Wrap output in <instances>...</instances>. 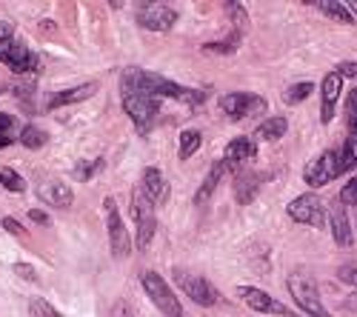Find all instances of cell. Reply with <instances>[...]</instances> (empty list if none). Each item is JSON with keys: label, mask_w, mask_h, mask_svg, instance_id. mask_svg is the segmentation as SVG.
Here are the masks:
<instances>
[{"label": "cell", "mask_w": 357, "mask_h": 317, "mask_svg": "<svg viewBox=\"0 0 357 317\" xmlns=\"http://www.w3.org/2000/svg\"><path fill=\"white\" fill-rule=\"evenodd\" d=\"M121 89H135V92H143L149 98H172V100H181L186 106H200L206 100V89H189V86H181L174 80H166L163 75H155V72H146V69H137V66H129L123 75H121Z\"/></svg>", "instance_id": "1"}, {"label": "cell", "mask_w": 357, "mask_h": 317, "mask_svg": "<svg viewBox=\"0 0 357 317\" xmlns=\"http://www.w3.org/2000/svg\"><path fill=\"white\" fill-rule=\"evenodd\" d=\"M312 89H314V86H312L309 80H303V83L289 86V89H286L280 98H283V103H286V106H297V103H303V100L312 95Z\"/></svg>", "instance_id": "25"}, {"label": "cell", "mask_w": 357, "mask_h": 317, "mask_svg": "<svg viewBox=\"0 0 357 317\" xmlns=\"http://www.w3.org/2000/svg\"><path fill=\"white\" fill-rule=\"evenodd\" d=\"M346 123H349V134H357V89H351L346 100Z\"/></svg>", "instance_id": "34"}, {"label": "cell", "mask_w": 357, "mask_h": 317, "mask_svg": "<svg viewBox=\"0 0 357 317\" xmlns=\"http://www.w3.org/2000/svg\"><path fill=\"white\" fill-rule=\"evenodd\" d=\"M286 283H289V292H291L294 303L303 309V314H309V317H332L329 311H326L323 300H320L317 283L306 272H291Z\"/></svg>", "instance_id": "4"}, {"label": "cell", "mask_w": 357, "mask_h": 317, "mask_svg": "<svg viewBox=\"0 0 357 317\" xmlns=\"http://www.w3.org/2000/svg\"><path fill=\"white\" fill-rule=\"evenodd\" d=\"M223 12L229 15V20L234 23V29H241V32H246V23H249V12L243 3H234V0H229V3H223Z\"/></svg>", "instance_id": "28"}, {"label": "cell", "mask_w": 357, "mask_h": 317, "mask_svg": "<svg viewBox=\"0 0 357 317\" xmlns=\"http://www.w3.org/2000/svg\"><path fill=\"white\" fill-rule=\"evenodd\" d=\"M6 40H15V26L0 20V43H6Z\"/></svg>", "instance_id": "39"}, {"label": "cell", "mask_w": 357, "mask_h": 317, "mask_svg": "<svg viewBox=\"0 0 357 317\" xmlns=\"http://www.w3.org/2000/svg\"><path fill=\"white\" fill-rule=\"evenodd\" d=\"M38 194H40L43 203H49V206H54V209H69V206H72V200H75L72 189H69L66 183H61V180H49V183H43Z\"/></svg>", "instance_id": "17"}, {"label": "cell", "mask_w": 357, "mask_h": 317, "mask_svg": "<svg viewBox=\"0 0 357 317\" xmlns=\"http://www.w3.org/2000/svg\"><path fill=\"white\" fill-rule=\"evenodd\" d=\"M226 175V166H223V160H218V163H212V169H209V175L203 178V183H200V189L195 192V203L197 206H203L206 200H209L212 194H215V189H218V183H220V178Z\"/></svg>", "instance_id": "21"}, {"label": "cell", "mask_w": 357, "mask_h": 317, "mask_svg": "<svg viewBox=\"0 0 357 317\" xmlns=\"http://www.w3.org/2000/svg\"><path fill=\"white\" fill-rule=\"evenodd\" d=\"M346 175L343 171V163H340V149H326L320 157H314L306 169H303V180L306 186L312 189H320L326 183H332L335 178Z\"/></svg>", "instance_id": "6"}, {"label": "cell", "mask_w": 357, "mask_h": 317, "mask_svg": "<svg viewBox=\"0 0 357 317\" xmlns=\"http://www.w3.org/2000/svg\"><path fill=\"white\" fill-rule=\"evenodd\" d=\"M12 272L17 275V277H23V280H32V283H38V272L29 266V263H15L12 266Z\"/></svg>", "instance_id": "36"}, {"label": "cell", "mask_w": 357, "mask_h": 317, "mask_svg": "<svg viewBox=\"0 0 357 317\" xmlns=\"http://www.w3.org/2000/svg\"><path fill=\"white\" fill-rule=\"evenodd\" d=\"M340 280L357 286V269H354V266H343V269H340Z\"/></svg>", "instance_id": "41"}, {"label": "cell", "mask_w": 357, "mask_h": 317, "mask_svg": "<svg viewBox=\"0 0 357 317\" xmlns=\"http://www.w3.org/2000/svg\"><path fill=\"white\" fill-rule=\"evenodd\" d=\"M255 140H249V137H234L229 146H226V152H223V166H226V171H243V166L255 157Z\"/></svg>", "instance_id": "13"}, {"label": "cell", "mask_w": 357, "mask_h": 317, "mask_svg": "<svg viewBox=\"0 0 357 317\" xmlns=\"http://www.w3.org/2000/svg\"><path fill=\"white\" fill-rule=\"evenodd\" d=\"M103 169V157H95V160H89V163H77L75 166V180H92L95 178V171H100Z\"/></svg>", "instance_id": "32"}, {"label": "cell", "mask_w": 357, "mask_h": 317, "mask_svg": "<svg viewBox=\"0 0 357 317\" xmlns=\"http://www.w3.org/2000/svg\"><path fill=\"white\" fill-rule=\"evenodd\" d=\"M121 100H123V111L132 118L137 134H149L158 121V111H160V100L158 98H149L143 92H135V89H121Z\"/></svg>", "instance_id": "2"}, {"label": "cell", "mask_w": 357, "mask_h": 317, "mask_svg": "<svg viewBox=\"0 0 357 317\" xmlns=\"http://www.w3.org/2000/svg\"><path fill=\"white\" fill-rule=\"evenodd\" d=\"M0 183H3V189L15 192V194H23L26 192V180L17 175L15 169H9V166H0Z\"/></svg>", "instance_id": "29"}, {"label": "cell", "mask_w": 357, "mask_h": 317, "mask_svg": "<svg viewBox=\"0 0 357 317\" xmlns=\"http://www.w3.org/2000/svg\"><path fill=\"white\" fill-rule=\"evenodd\" d=\"M98 83H83V86H72L66 92H57L46 100V109H57V106H72V103H83L89 98H95Z\"/></svg>", "instance_id": "16"}, {"label": "cell", "mask_w": 357, "mask_h": 317, "mask_svg": "<svg viewBox=\"0 0 357 317\" xmlns=\"http://www.w3.org/2000/svg\"><path fill=\"white\" fill-rule=\"evenodd\" d=\"M335 72L340 77H357V61H343V63L335 66Z\"/></svg>", "instance_id": "37"}, {"label": "cell", "mask_w": 357, "mask_h": 317, "mask_svg": "<svg viewBox=\"0 0 357 317\" xmlns=\"http://www.w3.org/2000/svg\"><path fill=\"white\" fill-rule=\"evenodd\" d=\"M340 203H343V206H346V203H349V206H357V175L340 189Z\"/></svg>", "instance_id": "35"}, {"label": "cell", "mask_w": 357, "mask_h": 317, "mask_svg": "<svg viewBox=\"0 0 357 317\" xmlns=\"http://www.w3.org/2000/svg\"><path fill=\"white\" fill-rule=\"evenodd\" d=\"M289 132V121L286 118H266L260 126H257V140H269V143H275V140H280L283 134Z\"/></svg>", "instance_id": "22"}, {"label": "cell", "mask_w": 357, "mask_h": 317, "mask_svg": "<svg viewBox=\"0 0 357 317\" xmlns=\"http://www.w3.org/2000/svg\"><path fill=\"white\" fill-rule=\"evenodd\" d=\"M237 295H241L255 311H263V314H289V317H291V311H289L286 306H280L272 295H266L263 289H257V286H241V289H237Z\"/></svg>", "instance_id": "14"}, {"label": "cell", "mask_w": 357, "mask_h": 317, "mask_svg": "<svg viewBox=\"0 0 357 317\" xmlns=\"http://www.w3.org/2000/svg\"><path fill=\"white\" fill-rule=\"evenodd\" d=\"M289 217L294 223H303V226H314L320 229L326 223V212H323V200L317 194H301V197H294L291 203H289Z\"/></svg>", "instance_id": "12"}, {"label": "cell", "mask_w": 357, "mask_h": 317, "mask_svg": "<svg viewBox=\"0 0 357 317\" xmlns=\"http://www.w3.org/2000/svg\"><path fill=\"white\" fill-rule=\"evenodd\" d=\"M103 215H106V229H109V246H112V254L114 257H126L132 252V238H129V229L117 212V203L114 197H106L103 200Z\"/></svg>", "instance_id": "8"}, {"label": "cell", "mask_w": 357, "mask_h": 317, "mask_svg": "<svg viewBox=\"0 0 357 317\" xmlns=\"http://www.w3.org/2000/svg\"><path fill=\"white\" fill-rule=\"evenodd\" d=\"M241 40H243V32H241V29H231L229 38L215 40V43H206L203 49H206V52H218V54H229V52H234L237 46H241Z\"/></svg>", "instance_id": "26"}, {"label": "cell", "mask_w": 357, "mask_h": 317, "mask_svg": "<svg viewBox=\"0 0 357 317\" xmlns=\"http://www.w3.org/2000/svg\"><path fill=\"white\" fill-rule=\"evenodd\" d=\"M140 189H143L149 197H152V203L158 206L160 200L166 197V180H163V175H160V169L146 166L143 175H140Z\"/></svg>", "instance_id": "20"}, {"label": "cell", "mask_w": 357, "mask_h": 317, "mask_svg": "<svg viewBox=\"0 0 357 317\" xmlns=\"http://www.w3.org/2000/svg\"><path fill=\"white\" fill-rule=\"evenodd\" d=\"M260 183H263V175H257V171H237L234 175V194H237V203H252L255 200V194H257V189H260Z\"/></svg>", "instance_id": "18"}, {"label": "cell", "mask_w": 357, "mask_h": 317, "mask_svg": "<svg viewBox=\"0 0 357 317\" xmlns=\"http://www.w3.org/2000/svg\"><path fill=\"white\" fill-rule=\"evenodd\" d=\"M329 226H332V238L337 246H351V223H349V215H346V206L343 203H335L332 212H329Z\"/></svg>", "instance_id": "19"}, {"label": "cell", "mask_w": 357, "mask_h": 317, "mask_svg": "<svg viewBox=\"0 0 357 317\" xmlns=\"http://www.w3.org/2000/svg\"><path fill=\"white\" fill-rule=\"evenodd\" d=\"M3 229H6V232H12V235H17V238L26 235V232H23V226H20L15 217H3Z\"/></svg>", "instance_id": "38"}, {"label": "cell", "mask_w": 357, "mask_h": 317, "mask_svg": "<svg viewBox=\"0 0 357 317\" xmlns=\"http://www.w3.org/2000/svg\"><path fill=\"white\" fill-rule=\"evenodd\" d=\"M26 149H32V152H38V149H43L46 143H49V134L40 129V126H35V123H26L23 129H20V137H17Z\"/></svg>", "instance_id": "23"}, {"label": "cell", "mask_w": 357, "mask_h": 317, "mask_svg": "<svg viewBox=\"0 0 357 317\" xmlns=\"http://www.w3.org/2000/svg\"><path fill=\"white\" fill-rule=\"evenodd\" d=\"M340 163H343V171L357 166V134H349L346 143L340 146Z\"/></svg>", "instance_id": "31"}, {"label": "cell", "mask_w": 357, "mask_h": 317, "mask_svg": "<svg viewBox=\"0 0 357 317\" xmlns=\"http://www.w3.org/2000/svg\"><path fill=\"white\" fill-rule=\"evenodd\" d=\"M0 63L9 66L15 75H38L43 66H40V57L29 49L26 43L20 40H6L0 43Z\"/></svg>", "instance_id": "7"}, {"label": "cell", "mask_w": 357, "mask_h": 317, "mask_svg": "<svg viewBox=\"0 0 357 317\" xmlns=\"http://www.w3.org/2000/svg\"><path fill=\"white\" fill-rule=\"evenodd\" d=\"M140 286H143V292L149 295V300H152L166 317H186L181 300H177V295L169 289V283L158 272H152V269L140 272Z\"/></svg>", "instance_id": "5"}, {"label": "cell", "mask_w": 357, "mask_h": 317, "mask_svg": "<svg viewBox=\"0 0 357 317\" xmlns=\"http://www.w3.org/2000/svg\"><path fill=\"white\" fill-rule=\"evenodd\" d=\"M174 283L181 286V292L189 295L197 306H215V303H218V289H215V286L206 280V277H200V275H195V272L174 269Z\"/></svg>", "instance_id": "10"}, {"label": "cell", "mask_w": 357, "mask_h": 317, "mask_svg": "<svg viewBox=\"0 0 357 317\" xmlns=\"http://www.w3.org/2000/svg\"><path fill=\"white\" fill-rule=\"evenodd\" d=\"M220 109L229 114L231 121H243V118H255V114H263L269 109L266 98L252 95V92H231L220 98Z\"/></svg>", "instance_id": "9"}, {"label": "cell", "mask_w": 357, "mask_h": 317, "mask_svg": "<svg viewBox=\"0 0 357 317\" xmlns=\"http://www.w3.org/2000/svg\"><path fill=\"white\" fill-rule=\"evenodd\" d=\"M200 143H203V134L197 132V129H186L183 134H181V160H189L197 149H200Z\"/></svg>", "instance_id": "27"}, {"label": "cell", "mask_w": 357, "mask_h": 317, "mask_svg": "<svg viewBox=\"0 0 357 317\" xmlns=\"http://www.w3.org/2000/svg\"><path fill=\"white\" fill-rule=\"evenodd\" d=\"M132 217L137 223V249H149L155 240V232H158V215H155V203L140 186L132 189Z\"/></svg>", "instance_id": "3"}, {"label": "cell", "mask_w": 357, "mask_h": 317, "mask_svg": "<svg viewBox=\"0 0 357 317\" xmlns=\"http://www.w3.org/2000/svg\"><path fill=\"white\" fill-rule=\"evenodd\" d=\"M314 9H320L323 15H329L332 20H340V23H357L354 17H351V12L346 9V3H314Z\"/></svg>", "instance_id": "30"}, {"label": "cell", "mask_w": 357, "mask_h": 317, "mask_svg": "<svg viewBox=\"0 0 357 317\" xmlns=\"http://www.w3.org/2000/svg\"><path fill=\"white\" fill-rule=\"evenodd\" d=\"M135 17L143 29H149V32H169V29L177 23V12L166 3H137Z\"/></svg>", "instance_id": "11"}, {"label": "cell", "mask_w": 357, "mask_h": 317, "mask_svg": "<svg viewBox=\"0 0 357 317\" xmlns=\"http://www.w3.org/2000/svg\"><path fill=\"white\" fill-rule=\"evenodd\" d=\"M17 132H20V126H17V118H15V114L0 111V149L12 146L15 137H20Z\"/></svg>", "instance_id": "24"}, {"label": "cell", "mask_w": 357, "mask_h": 317, "mask_svg": "<svg viewBox=\"0 0 357 317\" xmlns=\"http://www.w3.org/2000/svg\"><path fill=\"white\" fill-rule=\"evenodd\" d=\"M29 220H32V223H40V226H52L49 215H46V212H40V209H32V212H29Z\"/></svg>", "instance_id": "40"}, {"label": "cell", "mask_w": 357, "mask_h": 317, "mask_svg": "<svg viewBox=\"0 0 357 317\" xmlns=\"http://www.w3.org/2000/svg\"><path fill=\"white\" fill-rule=\"evenodd\" d=\"M346 9L351 12V17H357V3H346Z\"/></svg>", "instance_id": "42"}, {"label": "cell", "mask_w": 357, "mask_h": 317, "mask_svg": "<svg viewBox=\"0 0 357 317\" xmlns=\"http://www.w3.org/2000/svg\"><path fill=\"white\" fill-rule=\"evenodd\" d=\"M340 86H343V77L337 72H329L323 77V86H320V95H323V109H320V123L329 126L332 118H335V106H337V98H340Z\"/></svg>", "instance_id": "15"}, {"label": "cell", "mask_w": 357, "mask_h": 317, "mask_svg": "<svg viewBox=\"0 0 357 317\" xmlns=\"http://www.w3.org/2000/svg\"><path fill=\"white\" fill-rule=\"evenodd\" d=\"M29 314H32V317H63L61 311H57L52 303H46L43 297L29 300Z\"/></svg>", "instance_id": "33"}]
</instances>
